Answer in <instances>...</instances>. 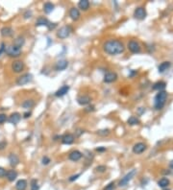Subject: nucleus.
<instances>
[{
	"label": "nucleus",
	"mask_w": 173,
	"mask_h": 190,
	"mask_svg": "<svg viewBox=\"0 0 173 190\" xmlns=\"http://www.w3.org/2000/svg\"><path fill=\"white\" fill-rule=\"evenodd\" d=\"M103 49L109 55H119L124 52L125 47L123 43L117 40H110L103 44Z\"/></svg>",
	"instance_id": "nucleus-1"
},
{
	"label": "nucleus",
	"mask_w": 173,
	"mask_h": 190,
	"mask_svg": "<svg viewBox=\"0 0 173 190\" xmlns=\"http://www.w3.org/2000/svg\"><path fill=\"white\" fill-rule=\"evenodd\" d=\"M167 99V93L165 91H159L155 96V103H154V107L156 110H162L164 108V106L165 104V101Z\"/></svg>",
	"instance_id": "nucleus-2"
},
{
	"label": "nucleus",
	"mask_w": 173,
	"mask_h": 190,
	"mask_svg": "<svg viewBox=\"0 0 173 190\" xmlns=\"http://www.w3.org/2000/svg\"><path fill=\"white\" fill-rule=\"evenodd\" d=\"M8 56L13 57V58H17L21 55V48H18L14 45H8L5 47V51H4Z\"/></svg>",
	"instance_id": "nucleus-3"
},
{
	"label": "nucleus",
	"mask_w": 173,
	"mask_h": 190,
	"mask_svg": "<svg viewBox=\"0 0 173 190\" xmlns=\"http://www.w3.org/2000/svg\"><path fill=\"white\" fill-rule=\"evenodd\" d=\"M71 32H72V28L69 25H66V26L62 27L60 30L58 31L57 37L59 38H61V40H65V38L69 37V35L71 34Z\"/></svg>",
	"instance_id": "nucleus-4"
},
{
	"label": "nucleus",
	"mask_w": 173,
	"mask_h": 190,
	"mask_svg": "<svg viewBox=\"0 0 173 190\" xmlns=\"http://www.w3.org/2000/svg\"><path fill=\"white\" fill-rule=\"evenodd\" d=\"M136 174H137V170L136 169H133L132 171H130L128 174H126L125 176L120 179L119 186H125V185H127V184L129 183L132 181V179H133V178L135 177Z\"/></svg>",
	"instance_id": "nucleus-5"
},
{
	"label": "nucleus",
	"mask_w": 173,
	"mask_h": 190,
	"mask_svg": "<svg viewBox=\"0 0 173 190\" xmlns=\"http://www.w3.org/2000/svg\"><path fill=\"white\" fill-rule=\"evenodd\" d=\"M32 78L33 76L31 74H29V73H26V74H23L21 75L20 77H18L17 78V86H24V85H26L28 84L29 82H31L32 81Z\"/></svg>",
	"instance_id": "nucleus-6"
},
{
	"label": "nucleus",
	"mask_w": 173,
	"mask_h": 190,
	"mask_svg": "<svg viewBox=\"0 0 173 190\" xmlns=\"http://www.w3.org/2000/svg\"><path fill=\"white\" fill-rule=\"evenodd\" d=\"M24 62L21 61H14L12 63V70L14 73H21L24 70Z\"/></svg>",
	"instance_id": "nucleus-7"
},
{
	"label": "nucleus",
	"mask_w": 173,
	"mask_h": 190,
	"mask_svg": "<svg viewBox=\"0 0 173 190\" xmlns=\"http://www.w3.org/2000/svg\"><path fill=\"white\" fill-rule=\"evenodd\" d=\"M128 49L132 53H140L141 52V45L140 43L136 41H130L128 42Z\"/></svg>",
	"instance_id": "nucleus-8"
},
{
	"label": "nucleus",
	"mask_w": 173,
	"mask_h": 190,
	"mask_svg": "<svg viewBox=\"0 0 173 190\" xmlns=\"http://www.w3.org/2000/svg\"><path fill=\"white\" fill-rule=\"evenodd\" d=\"M146 11L144 8L142 7H137L135 12H134V17L137 19H140V20H142V19H144L146 17Z\"/></svg>",
	"instance_id": "nucleus-9"
},
{
	"label": "nucleus",
	"mask_w": 173,
	"mask_h": 190,
	"mask_svg": "<svg viewBox=\"0 0 173 190\" xmlns=\"http://www.w3.org/2000/svg\"><path fill=\"white\" fill-rule=\"evenodd\" d=\"M146 148H147L146 144L142 143V142H138V143L134 145V147H133V152L137 155H140V154L144 152V151L146 150Z\"/></svg>",
	"instance_id": "nucleus-10"
},
{
	"label": "nucleus",
	"mask_w": 173,
	"mask_h": 190,
	"mask_svg": "<svg viewBox=\"0 0 173 190\" xmlns=\"http://www.w3.org/2000/svg\"><path fill=\"white\" fill-rule=\"evenodd\" d=\"M116 79H117V75L115 72H107L105 76H104V82L108 83V84L116 82Z\"/></svg>",
	"instance_id": "nucleus-11"
},
{
	"label": "nucleus",
	"mask_w": 173,
	"mask_h": 190,
	"mask_svg": "<svg viewBox=\"0 0 173 190\" xmlns=\"http://www.w3.org/2000/svg\"><path fill=\"white\" fill-rule=\"evenodd\" d=\"M82 153L80 152V151L78 150H74L72 151V152L69 153L68 155V158L72 160V161H78V160H80L82 158Z\"/></svg>",
	"instance_id": "nucleus-12"
},
{
	"label": "nucleus",
	"mask_w": 173,
	"mask_h": 190,
	"mask_svg": "<svg viewBox=\"0 0 173 190\" xmlns=\"http://www.w3.org/2000/svg\"><path fill=\"white\" fill-rule=\"evenodd\" d=\"M20 119H21V114L20 113H12L11 115H10L8 121L11 124L16 125V124H17L19 122V121H20Z\"/></svg>",
	"instance_id": "nucleus-13"
},
{
	"label": "nucleus",
	"mask_w": 173,
	"mask_h": 190,
	"mask_svg": "<svg viewBox=\"0 0 173 190\" xmlns=\"http://www.w3.org/2000/svg\"><path fill=\"white\" fill-rule=\"evenodd\" d=\"M62 142L63 144H66V145H70L74 142V135L71 134H66L62 136Z\"/></svg>",
	"instance_id": "nucleus-14"
},
{
	"label": "nucleus",
	"mask_w": 173,
	"mask_h": 190,
	"mask_svg": "<svg viewBox=\"0 0 173 190\" xmlns=\"http://www.w3.org/2000/svg\"><path fill=\"white\" fill-rule=\"evenodd\" d=\"M91 97H88V95H81L77 98L78 104L81 106H87L91 103Z\"/></svg>",
	"instance_id": "nucleus-15"
},
{
	"label": "nucleus",
	"mask_w": 173,
	"mask_h": 190,
	"mask_svg": "<svg viewBox=\"0 0 173 190\" xmlns=\"http://www.w3.org/2000/svg\"><path fill=\"white\" fill-rule=\"evenodd\" d=\"M7 178V179L9 182H14V179H16L17 178V172L16 171V170H8V171L6 172V176H5Z\"/></svg>",
	"instance_id": "nucleus-16"
},
{
	"label": "nucleus",
	"mask_w": 173,
	"mask_h": 190,
	"mask_svg": "<svg viewBox=\"0 0 173 190\" xmlns=\"http://www.w3.org/2000/svg\"><path fill=\"white\" fill-rule=\"evenodd\" d=\"M69 17L72 20H78L80 18V12L77 8H71L69 11Z\"/></svg>",
	"instance_id": "nucleus-17"
},
{
	"label": "nucleus",
	"mask_w": 173,
	"mask_h": 190,
	"mask_svg": "<svg viewBox=\"0 0 173 190\" xmlns=\"http://www.w3.org/2000/svg\"><path fill=\"white\" fill-rule=\"evenodd\" d=\"M9 162H10V165H11V166L14 167L19 163V158L16 154H10L9 155Z\"/></svg>",
	"instance_id": "nucleus-18"
},
{
	"label": "nucleus",
	"mask_w": 173,
	"mask_h": 190,
	"mask_svg": "<svg viewBox=\"0 0 173 190\" xmlns=\"http://www.w3.org/2000/svg\"><path fill=\"white\" fill-rule=\"evenodd\" d=\"M69 90V86H63L61 89H59L56 92H55V96L57 97H63L65 96Z\"/></svg>",
	"instance_id": "nucleus-19"
},
{
	"label": "nucleus",
	"mask_w": 173,
	"mask_h": 190,
	"mask_svg": "<svg viewBox=\"0 0 173 190\" xmlns=\"http://www.w3.org/2000/svg\"><path fill=\"white\" fill-rule=\"evenodd\" d=\"M27 188V181L26 179H18L16 183L17 190H25Z\"/></svg>",
	"instance_id": "nucleus-20"
},
{
	"label": "nucleus",
	"mask_w": 173,
	"mask_h": 190,
	"mask_svg": "<svg viewBox=\"0 0 173 190\" xmlns=\"http://www.w3.org/2000/svg\"><path fill=\"white\" fill-rule=\"evenodd\" d=\"M68 65V62L66 60H60V61H58L57 63H56V69L57 70H65L66 68L67 67Z\"/></svg>",
	"instance_id": "nucleus-21"
},
{
	"label": "nucleus",
	"mask_w": 173,
	"mask_h": 190,
	"mask_svg": "<svg viewBox=\"0 0 173 190\" xmlns=\"http://www.w3.org/2000/svg\"><path fill=\"white\" fill-rule=\"evenodd\" d=\"M0 32H1L2 37H6V38H7V37H11V36L13 35V33H14L13 29H12L11 27H8V26L3 27Z\"/></svg>",
	"instance_id": "nucleus-22"
},
{
	"label": "nucleus",
	"mask_w": 173,
	"mask_h": 190,
	"mask_svg": "<svg viewBox=\"0 0 173 190\" xmlns=\"http://www.w3.org/2000/svg\"><path fill=\"white\" fill-rule=\"evenodd\" d=\"M171 65V63L169 62H162L161 65H159V67H158V70H159V73H164L165 72L168 68L170 67Z\"/></svg>",
	"instance_id": "nucleus-23"
},
{
	"label": "nucleus",
	"mask_w": 173,
	"mask_h": 190,
	"mask_svg": "<svg viewBox=\"0 0 173 190\" xmlns=\"http://www.w3.org/2000/svg\"><path fill=\"white\" fill-rule=\"evenodd\" d=\"M166 86V84L165 82H157L154 84V86H153V89L155 90H159V91H164V89H165Z\"/></svg>",
	"instance_id": "nucleus-24"
},
{
	"label": "nucleus",
	"mask_w": 173,
	"mask_h": 190,
	"mask_svg": "<svg viewBox=\"0 0 173 190\" xmlns=\"http://www.w3.org/2000/svg\"><path fill=\"white\" fill-rule=\"evenodd\" d=\"M49 24H50V22H49L47 19L44 18V17H39L36 21V26H46V27H48Z\"/></svg>",
	"instance_id": "nucleus-25"
},
{
	"label": "nucleus",
	"mask_w": 173,
	"mask_h": 190,
	"mask_svg": "<svg viewBox=\"0 0 173 190\" xmlns=\"http://www.w3.org/2000/svg\"><path fill=\"white\" fill-rule=\"evenodd\" d=\"M78 7L81 10H83V11H87L90 8V1L88 0H81L78 3Z\"/></svg>",
	"instance_id": "nucleus-26"
},
{
	"label": "nucleus",
	"mask_w": 173,
	"mask_h": 190,
	"mask_svg": "<svg viewBox=\"0 0 173 190\" xmlns=\"http://www.w3.org/2000/svg\"><path fill=\"white\" fill-rule=\"evenodd\" d=\"M24 43H25V40H24V38H22V37H18V38H16V40H14L13 45L17 46V47H18V48H21V47L24 45Z\"/></svg>",
	"instance_id": "nucleus-27"
},
{
	"label": "nucleus",
	"mask_w": 173,
	"mask_h": 190,
	"mask_svg": "<svg viewBox=\"0 0 173 190\" xmlns=\"http://www.w3.org/2000/svg\"><path fill=\"white\" fill-rule=\"evenodd\" d=\"M54 10V5L50 2H46L43 5V11L45 14H50L53 12Z\"/></svg>",
	"instance_id": "nucleus-28"
},
{
	"label": "nucleus",
	"mask_w": 173,
	"mask_h": 190,
	"mask_svg": "<svg viewBox=\"0 0 173 190\" xmlns=\"http://www.w3.org/2000/svg\"><path fill=\"white\" fill-rule=\"evenodd\" d=\"M158 185L162 188H165L169 185V179L166 178H162L159 182H158Z\"/></svg>",
	"instance_id": "nucleus-29"
},
{
	"label": "nucleus",
	"mask_w": 173,
	"mask_h": 190,
	"mask_svg": "<svg viewBox=\"0 0 173 190\" xmlns=\"http://www.w3.org/2000/svg\"><path fill=\"white\" fill-rule=\"evenodd\" d=\"M34 105H35V102L33 100H31V99L30 100H25L22 103V107L24 109H26V110H29V109L33 108Z\"/></svg>",
	"instance_id": "nucleus-30"
},
{
	"label": "nucleus",
	"mask_w": 173,
	"mask_h": 190,
	"mask_svg": "<svg viewBox=\"0 0 173 190\" xmlns=\"http://www.w3.org/2000/svg\"><path fill=\"white\" fill-rule=\"evenodd\" d=\"M128 124L131 125V126H135V125H138L140 124V119L136 116H130L129 119H128Z\"/></svg>",
	"instance_id": "nucleus-31"
},
{
	"label": "nucleus",
	"mask_w": 173,
	"mask_h": 190,
	"mask_svg": "<svg viewBox=\"0 0 173 190\" xmlns=\"http://www.w3.org/2000/svg\"><path fill=\"white\" fill-rule=\"evenodd\" d=\"M31 190H39V182H38V181L36 179H32L31 181Z\"/></svg>",
	"instance_id": "nucleus-32"
},
{
	"label": "nucleus",
	"mask_w": 173,
	"mask_h": 190,
	"mask_svg": "<svg viewBox=\"0 0 173 190\" xmlns=\"http://www.w3.org/2000/svg\"><path fill=\"white\" fill-rule=\"evenodd\" d=\"M115 188H116V184L113 182H112L109 183L108 185H106V187L103 190H115Z\"/></svg>",
	"instance_id": "nucleus-33"
},
{
	"label": "nucleus",
	"mask_w": 173,
	"mask_h": 190,
	"mask_svg": "<svg viewBox=\"0 0 173 190\" xmlns=\"http://www.w3.org/2000/svg\"><path fill=\"white\" fill-rule=\"evenodd\" d=\"M97 134H99V135H103V136H105V135H108L109 134H110V131H109L108 129H105V130H100V131H97Z\"/></svg>",
	"instance_id": "nucleus-34"
},
{
	"label": "nucleus",
	"mask_w": 173,
	"mask_h": 190,
	"mask_svg": "<svg viewBox=\"0 0 173 190\" xmlns=\"http://www.w3.org/2000/svg\"><path fill=\"white\" fill-rule=\"evenodd\" d=\"M7 120H8V117L6 114L0 113V124H4Z\"/></svg>",
	"instance_id": "nucleus-35"
},
{
	"label": "nucleus",
	"mask_w": 173,
	"mask_h": 190,
	"mask_svg": "<svg viewBox=\"0 0 173 190\" xmlns=\"http://www.w3.org/2000/svg\"><path fill=\"white\" fill-rule=\"evenodd\" d=\"M95 170L97 172H100V173H103V172H105L106 170H107V167L105 166V165H99V166H97L95 168Z\"/></svg>",
	"instance_id": "nucleus-36"
},
{
	"label": "nucleus",
	"mask_w": 173,
	"mask_h": 190,
	"mask_svg": "<svg viewBox=\"0 0 173 190\" xmlns=\"http://www.w3.org/2000/svg\"><path fill=\"white\" fill-rule=\"evenodd\" d=\"M42 162L43 165H47V164L50 163V158H47V157H43L42 159Z\"/></svg>",
	"instance_id": "nucleus-37"
},
{
	"label": "nucleus",
	"mask_w": 173,
	"mask_h": 190,
	"mask_svg": "<svg viewBox=\"0 0 173 190\" xmlns=\"http://www.w3.org/2000/svg\"><path fill=\"white\" fill-rule=\"evenodd\" d=\"M6 169L3 167H0V178H4L6 176Z\"/></svg>",
	"instance_id": "nucleus-38"
},
{
	"label": "nucleus",
	"mask_w": 173,
	"mask_h": 190,
	"mask_svg": "<svg viewBox=\"0 0 173 190\" xmlns=\"http://www.w3.org/2000/svg\"><path fill=\"white\" fill-rule=\"evenodd\" d=\"M6 146H7V142H6V141H0V150H3L5 147H6Z\"/></svg>",
	"instance_id": "nucleus-39"
},
{
	"label": "nucleus",
	"mask_w": 173,
	"mask_h": 190,
	"mask_svg": "<svg viewBox=\"0 0 173 190\" xmlns=\"http://www.w3.org/2000/svg\"><path fill=\"white\" fill-rule=\"evenodd\" d=\"M78 177H80V174H77V175H75V176H71L70 178H69V181H70V182L75 181V179H78Z\"/></svg>",
	"instance_id": "nucleus-40"
},
{
	"label": "nucleus",
	"mask_w": 173,
	"mask_h": 190,
	"mask_svg": "<svg viewBox=\"0 0 173 190\" xmlns=\"http://www.w3.org/2000/svg\"><path fill=\"white\" fill-rule=\"evenodd\" d=\"M5 47L6 46H5L4 43H1V46H0V56H1V54L5 51Z\"/></svg>",
	"instance_id": "nucleus-41"
},
{
	"label": "nucleus",
	"mask_w": 173,
	"mask_h": 190,
	"mask_svg": "<svg viewBox=\"0 0 173 190\" xmlns=\"http://www.w3.org/2000/svg\"><path fill=\"white\" fill-rule=\"evenodd\" d=\"M31 16H32V13H31V12H29V11H27L25 14H24V17H25V18L31 17Z\"/></svg>",
	"instance_id": "nucleus-42"
},
{
	"label": "nucleus",
	"mask_w": 173,
	"mask_h": 190,
	"mask_svg": "<svg viewBox=\"0 0 173 190\" xmlns=\"http://www.w3.org/2000/svg\"><path fill=\"white\" fill-rule=\"evenodd\" d=\"M30 115H31V113L30 111H27V113H25L23 114V117L24 118H28V117H30Z\"/></svg>",
	"instance_id": "nucleus-43"
},
{
	"label": "nucleus",
	"mask_w": 173,
	"mask_h": 190,
	"mask_svg": "<svg viewBox=\"0 0 173 190\" xmlns=\"http://www.w3.org/2000/svg\"><path fill=\"white\" fill-rule=\"evenodd\" d=\"M96 151L97 152H104V151H106V148L105 147H100V148H97Z\"/></svg>",
	"instance_id": "nucleus-44"
},
{
	"label": "nucleus",
	"mask_w": 173,
	"mask_h": 190,
	"mask_svg": "<svg viewBox=\"0 0 173 190\" xmlns=\"http://www.w3.org/2000/svg\"><path fill=\"white\" fill-rule=\"evenodd\" d=\"M169 168H170V171L172 172V174H173V160L170 162V165H169Z\"/></svg>",
	"instance_id": "nucleus-45"
},
{
	"label": "nucleus",
	"mask_w": 173,
	"mask_h": 190,
	"mask_svg": "<svg viewBox=\"0 0 173 190\" xmlns=\"http://www.w3.org/2000/svg\"><path fill=\"white\" fill-rule=\"evenodd\" d=\"M164 190H169V189H167V188H166V189H164Z\"/></svg>",
	"instance_id": "nucleus-46"
}]
</instances>
